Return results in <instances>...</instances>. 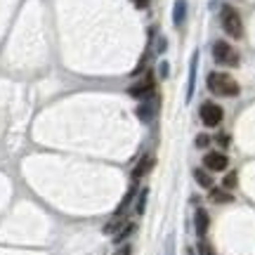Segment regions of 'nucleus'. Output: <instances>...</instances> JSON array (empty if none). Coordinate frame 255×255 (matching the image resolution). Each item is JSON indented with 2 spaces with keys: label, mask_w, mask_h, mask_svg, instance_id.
I'll list each match as a JSON object with an SVG mask.
<instances>
[{
  "label": "nucleus",
  "mask_w": 255,
  "mask_h": 255,
  "mask_svg": "<svg viewBox=\"0 0 255 255\" xmlns=\"http://www.w3.org/2000/svg\"><path fill=\"white\" fill-rule=\"evenodd\" d=\"M206 83H208V90L213 92V95H220V97H237L239 92H241L239 83L234 81L229 73H222V71L208 73Z\"/></svg>",
  "instance_id": "nucleus-1"
},
{
  "label": "nucleus",
  "mask_w": 255,
  "mask_h": 255,
  "mask_svg": "<svg viewBox=\"0 0 255 255\" xmlns=\"http://www.w3.org/2000/svg\"><path fill=\"white\" fill-rule=\"evenodd\" d=\"M220 17H222V28L227 31V36H232V38L244 36V21H241V14H239L232 5H222Z\"/></svg>",
  "instance_id": "nucleus-2"
},
{
  "label": "nucleus",
  "mask_w": 255,
  "mask_h": 255,
  "mask_svg": "<svg viewBox=\"0 0 255 255\" xmlns=\"http://www.w3.org/2000/svg\"><path fill=\"white\" fill-rule=\"evenodd\" d=\"M213 59L218 64H222V66H239V62H241L239 52L229 43H225V40H218L213 45Z\"/></svg>",
  "instance_id": "nucleus-3"
},
{
  "label": "nucleus",
  "mask_w": 255,
  "mask_h": 255,
  "mask_svg": "<svg viewBox=\"0 0 255 255\" xmlns=\"http://www.w3.org/2000/svg\"><path fill=\"white\" fill-rule=\"evenodd\" d=\"M199 116H201V121H203V126L218 128L220 123H222V119H225V111H222V107L215 104V102H203L199 109Z\"/></svg>",
  "instance_id": "nucleus-4"
},
{
  "label": "nucleus",
  "mask_w": 255,
  "mask_h": 255,
  "mask_svg": "<svg viewBox=\"0 0 255 255\" xmlns=\"http://www.w3.org/2000/svg\"><path fill=\"white\" fill-rule=\"evenodd\" d=\"M203 165H206V170H210V173H222V170H227L229 158L225 154H220V151H208V154L203 156Z\"/></svg>",
  "instance_id": "nucleus-5"
},
{
  "label": "nucleus",
  "mask_w": 255,
  "mask_h": 255,
  "mask_svg": "<svg viewBox=\"0 0 255 255\" xmlns=\"http://www.w3.org/2000/svg\"><path fill=\"white\" fill-rule=\"evenodd\" d=\"M154 88H156L154 76H151V73H146L142 81H137L135 85L130 88V95L137 97V100H144V97H149V95H154Z\"/></svg>",
  "instance_id": "nucleus-6"
},
{
  "label": "nucleus",
  "mask_w": 255,
  "mask_h": 255,
  "mask_svg": "<svg viewBox=\"0 0 255 255\" xmlns=\"http://www.w3.org/2000/svg\"><path fill=\"white\" fill-rule=\"evenodd\" d=\"M156 111H158V97H156V95H149V97H144L142 104L137 107V119L146 123V121L154 119Z\"/></svg>",
  "instance_id": "nucleus-7"
},
{
  "label": "nucleus",
  "mask_w": 255,
  "mask_h": 255,
  "mask_svg": "<svg viewBox=\"0 0 255 255\" xmlns=\"http://www.w3.org/2000/svg\"><path fill=\"white\" fill-rule=\"evenodd\" d=\"M194 227H196V234H199V239L208 234L210 218H208V213H206L203 208H196V213H194Z\"/></svg>",
  "instance_id": "nucleus-8"
},
{
  "label": "nucleus",
  "mask_w": 255,
  "mask_h": 255,
  "mask_svg": "<svg viewBox=\"0 0 255 255\" xmlns=\"http://www.w3.org/2000/svg\"><path fill=\"white\" fill-rule=\"evenodd\" d=\"M151 168H154V158H151V156H144V158H139V163H137L135 170H132V180L137 182V180H139L142 175L149 173Z\"/></svg>",
  "instance_id": "nucleus-9"
},
{
  "label": "nucleus",
  "mask_w": 255,
  "mask_h": 255,
  "mask_svg": "<svg viewBox=\"0 0 255 255\" xmlns=\"http://www.w3.org/2000/svg\"><path fill=\"white\" fill-rule=\"evenodd\" d=\"M196 62H199V52L191 55V64H189V85H187V100H191L194 95V83H196Z\"/></svg>",
  "instance_id": "nucleus-10"
},
{
  "label": "nucleus",
  "mask_w": 255,
  "mask_h": 255,
  "mask_svg": "<svg viewBox=\"0 0 255 255\" xmlns=\"http://www.w3.org/2000/svg\"><path fill=\"white\" fill-rule=\"evenodd\" d=\"M184 17H187V2H184V0H175V9H173V24H175V26H182Z\"/></svg>",
  "instance_id": "nucleus-11"
},
{
  "label": "nucleus",
  "mask_w": 255,
  "mask_h": 255,
  "mask_svg": "<svg viewBox=\"0 0 255 255\" xmlns=\"http://www.w3.org/2000/svg\"><path fill=\"white\" fill-rule=\"evenodd\" d=\"M210 201H213V203H232L234 196H232L227 189H215V187H210Z\"/></svg>",
  "instance_id": "nucleus-12"
},
{
  "label": "nucleus",
  "mask_w": 255,
  "mask_h": 255,
  "mask_svg": "<svg viewBox=\"0 0 255 255\" xmlns=\"http://www.w3.org/2000/svg\"><path fill=\"white\" fill-rule=\"evenodd\" d=\"M194 180H196V184H199L201 189H210V187H213V177H210L206 170H201V168L194 170Z\"/></svg>",
  "instance_id": "nucleus-13"
},
{
  "label": "nucleus",
  "mask_w": 255,
  "mask_h": 255,
  "mask_svg": "<svg viewBox=\"0 0 255 255\" xmlns=\"http://www.w3.org/2000/svg\"><path fill=\"white\" fill-rule=\"evenodd\" d=\"M132 232H135V225H123V227H121L119 232L114 234V241H116V244H123V241H126V239L132 234Z\"/></svg>",
  "instance_id": "nucleus-14"
},
{
  "label": "nucleus",
  "mask_w": 255,
  "mask_h": 255,
  "mask_svg": "<svg viewBox=\"0 0 255 255\" xmlns=\"http://www.w3.org/2000/svg\"><path fill=\"white\" fill-rule=\"evenodd\" d=\"M196 251H199V255H215V248H213V244H210V241H206L203 237L199 239V246H196Z\"/></svg>",
  "instance_id": "nucleus-15"
},
{
  "label": "nucleus",
  "mask_w": 255,
  "mask_h": 255,
  "mask_svg": "<svg viewBox=\"0 0 255 255\" xmlns=\"http://www.w3.org/2000/svg\"><path fill=\"white\" fill-rule=\"evenodd\" d=\"M132 199H135V187H132V189H130V191L126 194V199L121 201V206L116 208V215H121V213H126V208L130 206V201H132Z\"/></svg>",
  "instance_id": "nucleus-16"
},
{
  "label": "nucleus",
  "mask_w": 255,
  "mask_h": 255,
  "mask_svg": "<svg viewBox=\"0 0 255 255\" xmlns=\"http://www.w3.org/2000/svg\"><path fill=\"white\" fill-rule=\"evenodd\" d=\"M237 173H227L225 175V180H222V189H234V187H237Z\"/></svg>",
  "instance_id": "nucleus-17"
},
{
  "label": "nucleus",
  "mask_w": 255,
  "mask_h": 255,
  "mask_svg": "<svg viewBox=\"0 0 255 255\" xmlns=\"http://www.w3.org/2000/svg\"><path fill=\"white\" fill-rule=\"evenodd\" d=\"M123 225H126V222H123V220H114V222H109V225H107V227H104V234H116V232H119L121 227H123Z\"/></svg>",
  "instance_id": "nucleus-18"
},
{
  "label": "nucleus",
  "mask_w": 255,
  "mask_h": 255,
  "mask_svg": "<svg viewBox=\"0 0 255 255\" xmlns=\"http://www.w3.org/2000/svg\"><path fill=\"white\" fill-rule=\"evenodd\" d=\"M208 144H210V137L208 135H199V137H196V146H199V149H206Z\"/></svg>",
  "instance_id": "nucleus-19"
},
{
  "label": "nucleus",
  "mask_w": 255,
  "mask_h": 255,
  "mask_svg": "<svg viewBox=\"0 0 255 255\" xmlns=\"http://www.w3.org/2000/svg\"><path fill=\"white\" fill-rule=\"evenodd\" d=\"M144 201H146V189L139 194V203H137V213H139V215L144 213Z\"/></svg>",
  "instance_id": "nucleus-20"
},
{
  "label": "nucleus",
  "mask_w": 255,
  "mask_h": 255,
  "mask_svg": "<svg viewBox=\"0 0 255 255\" xmlns=\"http://www.w3.org/2000/svg\"><path fill=\"white\" fill-rule=\"evenodd\" d=\"M215 142H218L220 146H229V135H218L215 137Z\"/></svg>",
  "instance_id": "nucleus-21"
},
{
  "label": "nucleus",
  "mask_w": 255,
  "mask_h": 255,
  "mask_svg": "<svg viewBox=\"0 0 255 255\" xmlns=\"http://www.w3.org/2000/svg\"><path fill=\"white\" fill-rule=\"evenodd\" d=\"M114 255H132V248H130V246H128V244H126V246H121V248H119V251H116V253H114Z\"/></svg>",
  "instance_id": "nucleus-22"
},
{
  "label": "nucleus",
  "mask_w": 255,
  "mask_h": 255,
  "mask_svg": "<svg viewBox=\"0 0 255 255\" xmlns=\"http://www.w3.org/2000/svg\"><path fill=\"white\" fill-rule=\"evenodd\" d=\"M158 73H161V78H168V64H161V66H158Z\"/></svg>",
  "instance_id": "nucleus-23"
},
{
  "label": "nucleus",
  "mask_w": 255,
  "mask_h": 255,
  "mask_svg": "<svg viewBox=\"0 0 255 255\" xmlns=\"http://www.w3.org/2000/svg\"><path fill=\"white\" fill-rule=\"evenodd\" d=\"M135 2V7H139V9H144L146 5H149V0H132Z\"/></svg>",
  "instance_id": "nucleus-24"
},
{
  "label": "nucleus",
  "mask_w": 255,
  "mask_h": 255,
  "mask_svg": "<svg viewBox=\"0 0 255 255\" xmlns=\"http://www.w3.org/2000/svg\"><path fill=\"white\" fill-rule=\"evenodd\" d=\"M158 52H165V38H158Z\"/></svg>",
  "instance_id": "nucleus-25"
},
{
  "label": "nucleus",
  "mask_w": 255,
  "mask_h": 255,
  "mask_svg": "<svg viewBox=\"0 0 255 255\" xmlns=\"http://www.w3.org/2000/svg\"><path fill=\"white\" fill-rule=\"evenodd\" d=\"M165 253L173 255V239H168V248H165Z\"/></svg>",
  "instance_id": "nucleus-26"
}]
</instances>
